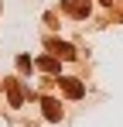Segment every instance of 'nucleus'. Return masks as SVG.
Returning <instances> with one entry per match:
<instances>
[{
	"instance_id": "3",
	"label": "nucleus",
	"mask_w": 123,
	"mask_h": 127,
	"mask_svg": "<svg viewBox=\"0 0 123 127\" xmlns=\"http://www.w3.org/2000/svg\"><path fill=\"white\" fill-rule=\"evenodd\" d=\"M44 117H48V120H58V117H62V110H58L55 100H44Z\"/></svg>"
},
{
	"instance_id": "2",
	"label": "nucleus",
	"mask_w": 123,
	"mask_h": 127,
	"mask_svg": "<svg viewBox=\"0 0 123 127\" xmlns=\"http://www.w3.org/2000/svg\"><path fill=\"white\" fill-rule=\"evenodd\" d=\"M48 45H51V52L62 55V59H72V55H75V52H72V45H65V41H48Z\"/></svg>"
},
{
	"instance_id": "1",
	"label": "nucleus",
	"mask_w": 123,
	"mask_h": 127,
	"mask_svg": "<svg viewBox=\"0 0 123 127\" xmlns=\"http://www.w3.org/2000/svg\"><path fill=\"white\" fill-rule=\"evenodd\" d=\"M62 89H65V96H82L85 93V86L75 83V79H62Z\"/></svg>"
},
{
	"instance_id": "5",
	"label": "nucleus",
	"mask_w": 123,
	"mask_h": 127,
	"mask_svg": "<svg viewBox=\"0 0 123 127\" xmlns=\"http://www.w3.org/2000/svg\"><path fill=\"white\" fill-rule=\"evenodd\" d=\"M102 3H113V0H102Z\"/></svg>"
},
{
	"instance_id": "4",
	"label": "nucleus",
	"mask_w": 123,
	"mask_h": 127,
	"mask_svg": "<svg viewBox=\"0 0 123 127\" xmlns=\"http://www.w3.org/2000/svg\"><path fill=\"white\" fill-rule=\"evenodd\" d=\"M41 69H48V72H55V69H58V62H55L51 55H44V59H41Z\"/></svg>"
}]
</instances>
